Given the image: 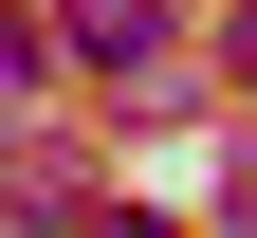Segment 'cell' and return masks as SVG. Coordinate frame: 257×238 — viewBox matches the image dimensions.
Here are the masks:
<instances>
[{
  "instance_id": "cell-1",
  "label": "cell",
  "mask_w": 257,
  "mask_h": 238,
  "mask_svg": "<svg viewBox=\"0 0 257 238\" xmlns=\"http://www.w3.org/2000/svg\"><path fill=\"white\" fill-rule=\"evenodd\" d=\"M74 55H92V74H147V92H166V0H74Z\"/></svg>"
}]
</instances>
